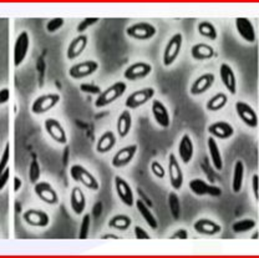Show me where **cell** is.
Wrapping results in <instances>:
<instances>
[{
  "mask_svg": "<svg viewBox=\"0 0 259 258\" xmlns=\"http://www.w3.org/2000/svg\"><path fill=\"white\" fill-rule=\"evenodd\" d=\"M126 89H127V85L123 81H117L115 84L107 88L106 90L102 91L99 95V98L96 99L95 106L97 109H101V107L107 106V105L115 103L117 99H120L121 96L125 94Z\"/></svg>",
  "mask_w": 259,
  "mask_h": 258,
  "instance_id": "1",
  "label": "cell"
},
{
  "mask_svg": "<svg viewBox=\"0 0 259 258\" xmlns=\"http://www.w3.org/2000/svg\"><path fill=\"white\" fill-rule=\"evenodd\" d=\"M70 176H71L72 180H75L76 182H80L81 185L88 187L89 190L97 191L100 189V185L95 179V176L93 174H90L83 166L72 165L70 167Z\"/></svg>",
  "mask_w": 259,
  "mask_h": 258,
  "instance_id": "2",
  "label": "cell"
},
{
  "mask_svg": "<svg viewBox=\"0 0 259 258\" xmlns=\"http://www.w3.org/2000/svg\"><path fill=\"white\" fill-rule=\"evenodd\" d=\"M182 42H183V36L181 33L175 34L174 36L169 39V41L167 42L166 49L163 53V65L164 66H171L172 64L176 61V59L180 55L181 49H182Z\"/></svg>",
  "mask_w": 259,
  "mask_h": 258,
  "instance_id": "3",
  "label": "cell"
},
{
  "mask_svg": "<svg viewBox=\"0 0 259 258\" xmlns=\"http://www.w3.org/2000/svg\"><path fill=\"white\" fill-rule=\"evenodd\" d=\"M157 30L150 23H136L126 29V34L136 40H150L155 36Z\"/></svg>",
  "mask_w": 259,
  "mask_h": 258,
  "instance_id": "4",
  "label": "cell"
},
{
  "mask_svg": "<svg viewBox=\"0 0 259 258\" xmlns=\"http://www.w3.org/2000/svg\"><path fill=\"white\" fill-rule=\"evenodd\" d=\"M190 190L196 196H212V197H220L222 195V189L214 185L207 184L201 179H194L190 181Z\"/></svg>",
  "mask_w": 259,
  "mask_h": 258,
  "instance_id": "5",
  "label": "cell"
},
{
  "mask_svg": "<svg viewBox=\"0 0 259 258\" xmlns=\"http://www.w3.org/2000/svg\"><path fill=\"white\" fill-rule=\"evenodd\" d=\"M60 101V95L59 94H47V95H41L34 101L31 106V111L35 115H41L48 112L49 110L53 109L54 106L59 104Z\"/></svg>",
  "mask_w": 259,
  "mask_h": 258,
  "instance_id": "6",
  "label": "cell"
},
{
  "mask_svg": "<svg viewBox=\"0 0 259 258\" xmlns=\"http://www.w3.org/2000/svg\"><path fill=\"white\" fill-rule=\"evenodd\" d=\"M153 96H155V89H152V88L142 89V90L132 93L131 95L126 99L125 105L127 109L135 110V109H137V107L145 105L146 103H148V101H150Z\"/></svg>",
  "mask_w": 259,
  "mask_h": 258,
  "instance_id": "7",
  "label": "cell"
},
{
  "mask_svg": "<svg viewBox=\"0 0 259 258\" xmlns=\"http://www.w3.org/2000/svg\"><path fill=\"white\" fill-rule=\"evenodd\" d=\"M99 69V64L94 60H88L82 61V63L75 64L72 65L69 70L70 77L75 80L83 79V77H88L90 75H93L94 72H96V70Z\"/></svg>",
  "mask_w": 259,
  "mask_h": 258,
  "instance_id": "8",
  "label": "cell"
},
{
  "mask_svg": "<svg viewBox=\"0 0 259 258\" xmlns=\"http://www.w3.org/2000/svg\"><path fill=\"white\" fill-rule=\"evenodd\" d=\"M29 45H30V40H29V35L26 31L20 33L14 45V65L18 68L20 64L25 60L26 55H28Z\"/></svg>",
  "mask_w": 259,
  "mask_h": 258,
  "instance_id": "9",
  "label": "cell"
},
{
  "mask_svg": "<svg viewBox=\"0 0 259 258\" xmlns=\"http://www.w3.org/2000/svg\"><path fill=\"white\" fill-rule=\"evenodd\" d=\"M152 72V66L147 63H135L130 65L123 72V76L130 81H136V80L144 79Z\"/></svg>",
  "mask_w": 259,
  "mask_h": 258,
  "instance_id": "10",
  "label": "cell"
},
{
  "mask_svg": "<svg viewBox=\"0 0 259 258\" xmlns=\"http://www.w3.org/2000/svg\"><path fill=\"white\" fill-rule=\"evenodd\" d=\"M35 193L41 201L48 205H56L59 202V196L48 182H37L35 184Z\"/></svg>",
  "mask_w": 259,
  "mask_h": 258,
  "instance_id": "11",
  "label": "cell"
},
{
  "mask_svg": "<svg viewBox=\"0 0 259 258\" xmlns=\"http://www.w3.org/2000/svg\"><path fill=\"white\" fill-rule=\"evenodd\" d=\"M168 160V174L171 186L174 187L175 190H181L183 185V172L181 170V166L180 163H178L176 156L171 154L169 155Z\"/></svg>",
  "mask_w": 259,
  "mask_h": 258,
  "instance_id": "12",
  "label": "cell"
},
{
  "mask_svg": "<svg viewBox=\"0 0 259 258\" xmlns=\"http://www.w3.org/2000/svg\"><path fill=\"white\" fill-rule=\"evenodd\" d=\"M137 151V145H128V146L123 147L120 151L116 152V155L113 156L111 163L115 168L123 167V166L128 165L132 160H134L135 155Z\"/></svg>",
  "mask_w": 259,
  "mask_h": 258,
  "instance_id": "13",
  "label": "cell"
},
{
  "mask_svg": "<svg viewBox=\"0 0 259 258\" xmlns=\"http://www.w3.org/2000/svg\"><path fill=\"white\" fill-rule=\"evenodd\" d=\"M115 189L116 193L120 197V200L122 201V203H125L126 206L131 207L134 206L135 198H134V192H132L131 186L120 176L115 177Z\"/></svg>",
  "mask_w": 259,
  "mask_h": 258,
  "instance_id": "14",
  "label": "cell"
},
{
  "mask_svg": "<svg viewBox=\"0 0 259 258\" xmlns=\"http://www.w3.org/2000/svg\"><path fill=\"white\" fill-rule=\"evenodd\" d=\"M45 130L49 134L51 139L55 140L58 144L60 145H66L67 142V136L65 133L63 125L55 119H48L45 121Z\"/></svg>",
  "mask_w": 259,
  "mask_h": 258,
  "instance_id": "15",
  "label": "cell"
},
{
  "mask_svg": "<svg viewBox=\"0 0 259 258\" xmlns=\"http://www.w3.org/2000/svg\"><path fill=\"white\" fill-rule=\"evenodd\" d=\"M236 111L245 125L249 126V127H257L258 116L254 110L252 109V106L242 103V101H238V103H236Z\"/></svg>",
  "mask_w": 259,
  "mask_h": 258,
  "instance_id": "16",
  "label": "cell"
},
{
  "mask_svg": "<svg viewBox=\"0 0 259 258\" xmlns=\"http://www.w3.org/2000/svg\"><path fill=\"white\" fill-rule=\"evenodd\" d=\"M208 134L212 138L220 139V140H226L233 136L234 128L231 123L226 122V121H218V122L212 123L208 126Z\"/></svg>",
  "mask_w": 259,
  "mask_h": 258,
  "instance_id": "17",
  "label": "cell"
},
{
  "mask_svg": "<svg viewBox=\"0 0 259 258\" xmlns=\"http://www.w3.org/2000/svg\"><path fill=\"white\" fill-rule=\"evenodd\" d=\"M152 115L155 117L156 122L161 126V127H168L171 125V117H169V112L167 110L166 105H164L160 100H153L152 106Z\"/></svg>",
  "mask_w": 259,
  "mask_h": 258,
  "instance_id": "18",
  "label": "cell"
},
{
  "mask_svg": "<svg viewBox=\"0 0 259 258\" xmlns=\"http://www.w3.org/2000/svg\"><path fill=\"white\" fill-rule=\"evenodd\" d=\"M215 76L212 72H207V74L201 75L197 80H194V82L191 86L190 93L192 95H202V94L206 93L207 90H209L212 88V85L214 84Z\"/></svg>",
  "mask_w": 259,
  "mask_h": 258,
  "instance_id": "19",
  "label": "cell"
},
{
  "mask_svg": "<svg viewBox=\"0 0 259 258\" xmlns=\"http://www.w3.org/2000/svg\"><path fill=\"white\" fill-rule=\"evenodd\" d=\"M23 219L26 224L34 226V227H47L50 224L48 213H45L44 211H39V209H29L23 214Z\"/></svg>",
  "mask_w": 259,
  "mask_h": 258,
  "instance_id": "20",
  "label": "cell"
},
{
  "mask_svg": "<svg viewBox=\"0 0 259 258\" xmlns=\"http://www.w3.org/2000/svg\"><path fill=\"white\" fill-rule=\"evenodd\" d=\"M236 28L238 34L247 42L255 41V31L252 21L247 18H237L236 19Z\"/></svg>",
  "mask_w": 259,
  "mask_h": 258,
  "instance_id": "21",
  "label": "cell"
},
{
  "mask_svg": "<svg viewBox=\"0 0 259 258\" xmlns=\"http://www.w3.org/2000/svg\"><path fill=\"white\" fill-rule=\"evenodd\" d=\"M193 228L197 233H199V235H206V236L218 235V233H221V231H222L221 225L215 224V222L212 221V220H207V219H202L194 222Z\"/></svg>",
  "mask_w": 259,
  "mask_h": 258,
  "instance_id": "22",
  "label": "cell"
},
{
  "mask_svg": "<svg viewBox=\"0 0 259 258\" xmlns=\"http://www.w3.org/2000/svg\"><path fill=\"white\" fill-rule=\"evenodd\" d=\"M88 36L85 34H80L79 36L75 37L71 42H70L69 48L66 52V58L69 60H74V59L79 58L81 54L83 53L85 48L88 47Z\"/></svg>",
  "mask_w": 259,
  "mask_h": 258,
  "instance_id": "23",
  "label": "cell"
},
{
  "mask_svg": "<svg viewBox=\"0 0 259 258\" xmlns=\"http://www.w3.org/2000/svg\"><path fill=\"white\" fill-rule=\"evenodd\" d=\"M178 154H180L181 160L183 161V163L188 165V163L192 161L193 154H194V146L192 139L190 135H183L181 139L180 145H178Z\"/></svg>",
  "mask_w": 259,
  "mask_h": 258,
  "instance_id": "24",
  "label": "cell"
},
{
  "mask_svg": "<svg viewBox=\"0 0 259 258\" xmlns=\"http://www.w3.org/2000/svg\"><path fill=\"white\" fill-rule=\"evenodd\" d=\"M220 76L227 90H228L232 95H234V94L237 93L236 75H234L233 70H232V68L228 64H222V65H221Z\"/></svg>",
  "mask_w": 259,
  "mask_h": 258,
  "instance_id": "25",
  "label": "cell"
},
{
  "mask_svg": "<svg viewBox=\"0 0 259 258\" xmlns=\"http://www.w3.org/2000/svg\"><path fill=\"white\" fill-rule=\"evenodd\" d=\"M191 55L194 60H209L214 56V49L208 44H204V42H198V44H194L191 49Z\"/></svg>",
  "mask_w": 259,
  "mask_h": 258,
  "instance_id": "26",
  "label": "cell"
},
{
  "mask_svg": "<svg viewBox=\"0 0 259 258\" xmlns=\"http://www.w3.org/2000/svg\"><path fill=\"white\" fill-rule=\"evenodd\" d=\"M70 205H71L72 211L76 214H81L85 211L86 197L80 187H74L72 189L71 195H70Z\"/></svg>",
  "mask_w": 259,
  "mask_h": 258,
  "instance_id": "27",
  "label": "cell"
},
{
  "mask_svg": "<svg viewBox=\"0 0 259 258\" xmlns=\"http://www.w3.org/2000/svg\"><path fill=\"white\" fill-rule=\"evenodd\" d=\"M116 145V136L112 131H106L100 136L96 144V151L99 154H106V152L111 151L113 146Z\"/></svg>",
  "mask_w": 259,
  "mask_h": 258,
  "instance_id": "28",
  "label": "cell"
},
{
  "mask_svg": "<svg viewBox=\"0 0 259 258\" xmlns=\"http://www.w3.org/2000/svg\"><path fill=\"white\" fill-rule=\"evenodd\" d=\"M207 146H208V152L210 156V161H212L213 167L217 171H221L223 168V160L222 155H221L220 147H218L217 141L214 138H209L207 141Z\"/></svg>",
  "mask_w": 259,
  "mask_h": 258,
  "instance_id": "29",
  "label": "cell"
},
{
  "mask_svg": "<svg viewBox=\"0 0 259 258\" xmlns=\"http://www.w3.org/2000/svg\"><path fill=\"white\" fill-rule=\"evenodd\" d=\"M132 126V116L130 110H125L117 119V133L120 138H126Z\"/></svg>",
  "mask_w": 259,
  "mask_h": 258,
  "instance_id": "30",
  "label": "cell"
},
{
  "mask_svg": "<svg viewBox=\"0 0 259 258\" xmlns=\"http://www.w3.org/2000/svg\"><path fill=\"white\" fill-rule=\"evenodd\" d=\"M136 207H137V211L140 212V214L142 216V219L145 220L146 224L150 226L152 230H156L158 227V222L156 220L155 214L151 212V209L146 206V203L142 200H136Z\"/></svg>",
  "mask_w": 259,
  "mask_h": 258,
  "instance_id": "31",
  "label": "cell"
},
{
  "mask_svg": "<svg viewBox=\"0 0 259 258\" xmlns=\"http://www.w3.org/2000/svg\"><path fill=\"white\" fill-rule=\"evenodd\" d=\"M243 177H244V163L242 161H237L234 165L233 181H232V190L234 193H239L242 190Z\"/></svg>",
  "mask_w": 259,
  "mask_h": 258,
  "instance_id": "32",
  "label": "cell"
},
{
  "mask_svg": "<svg viewBox=\"0 0 259 258\" xmlns=\"http://www.w3.org/2000/svg\"><path fill=\"white\" fill-rule=\"evenodd\" d=\"M227 103H228V96L225 93H218L209 99L206 105V109L208 111H220L226 106Z\"/></svg>",
  "mask_w": 259,
  "mask_h": 258,
  "instance_id": "33",
  "label": "cell"
},
{
  "mask_svg": "<svg viewBox=\"0 0 259 258\" xmlns=\"http://www.w3.org/2000/svg\"><path fill=\"white\" fill-rule=\"evenodd\" d=\"M131 224L132 220L130 219L127 214H116L109 221V227L118 231H126L128 230Z\"/></svg>",
  "mask_w": 259,
  "mask_h": 258,
  "instance_id": "34",
  "label": "cell"
},
{
  "mask_svg": "<svg viewBox=\"0 0 259 258\" xmlns=\"http://www.w3.org/2000/svg\"><path fill=\"white\" fill-rule=\"evenodd\" d=\"M198 33L202 35V36L207 37L209 40H215L217 39L218 34L217 30H215V26L213 25L209 21H202V23L198 24Z\"/></svg>",
  "mask_w": 259,
  "mask_h": 258,
  "instance_id": "35",
  "label": "cell"
},
{
  "mask_svg": "<svg viewBox=\"0 0 259 258\" xmlns=\"http://www.w3.org/2000/svg\"><path fill=\"white\" fill-rule=\"evenodd\" d=\"M168 206L169 212L175 220H180L181 217V203L176 192H171L168 195Z\"/></svg>",
  "mask_w": 259,
  "mask_h": 258,
  "instance_id": "36",
  "label": "cell"
},
{
  "mask_svg": "<svg viewBox=\"0 0 259 258\" xmlns=\"http://www.w3.org/2000/svg\"><path fill=\"white\" fill-rule=\"evenodd\" d=\"M255 227V221L249 219L241 220V221H237L232 225V230H233L234 233H243L247 232V231L253 230Z\"/></svg>",
  "mask_w": 259,
  "mask_h": 258,
  "instance_id": "37",
  "label": "cell"
},
{
  "mask_svg": "<svg viewBox=\"0 0 259 258\" xmlns=\"http://www.w3.org/2000/svg\"><path fill=\"white\" fill-rule=\"evenodd\" d=\"M90 226H91V217L90 214H85L81 221L80 225V232L79 238L80 240H86L89 237V232H90Z\"/></svg>",
  "mask_w": 259,
  "mask_h": 258,
  "instance_id": "38",
  "label": "cell"
},
{
  "mask_svg": "<svg viewBox=\"0 0 259 258\" xmlns=\"http://www.w3.org/2000/svg\"><path fill=\"white\" fill-rule=\"evenodd\" d=\"M41 175V170H40V165L37 160H32L30 163V170H29V179H30L31 184H37Z\"/></svg>",
  "mask_w": 259,
  "mask_h": 258,
  "instance_id": "39",
  "label": "cell"
},
{
  "mask_svg": "<svg viewBox=\"0 0 259 258\" xmlns=\"http://www.w3.org/2000/svg\"><path fill=\"white\" fill-rule=\"evenodd\" d=\"M99 20H100L99 18H85L82 21H81L79 25H77L76 31H77V33H79V35L82 34L83 31L88 30V29L90 28V26L95 25V24H96Z\"/></svg>",
  "mask_w": 259,
  "mask_h": 258,
  "instance_id": "40",
  "label": "cell"
},
{
  "mask_svg": "<svg viewBox=\"0 0 259 258\" xmlns=\"http://www.w3.org/2000/svg\"><path fill=\"white\" fill-rule=\"evenodd\" d=\"M10 160V145L7 144L5 145L4 152H3L2 158H0V176L8 168V163H9Z\"/></svg>",
  "mask_w": 259,
  "mask_h": 258,
  "instance_id": "41",
  "label": "cell"
},
{
  "mask_svg": "<svg viewBox=\"0 0 259 258\" xmlns=\"http://www.w3.org/2000/svg\"><path fill=\"white\" fill-rule=\"evenodd\" d=\"M64 24H65V20H64L63 18H54V19H51V20L47 24L48 33H55V31H58L59 29L63 28Z\"/></svg>",
  "mask_w": 259,
  "mask_h": 258,
  "instance_id": "42",
  "label": "cell"
},
{
  "mask_svg": "<svg viewBox=\"0 0 259 258\" xmlns=\"http://www.w3.org/2000/svg\"><path fill=\"white\" fill-rule=\"evenodd\" d=\"M80 90L82 91V93L90 94V95H100V94L102 93L101 88L94 84H81Z\"/></svg>",
  "mask_w": 259,
  "mask_h": 258,
  "instance_id": "43",
  "label": "cell"
},
{
  "mask_svg": "<svg viewBox=\"0 0 259 258\" xmlns=\"http://www.w3.org/2000/svg\"><path fill=\"white\" fill-rule=\"evenodd\" d=\"M151 171H152V174L155 175L156 177H158V179H163L164 175H166L163 166H162L160 162H157V161H153V162L151 163Z\"/></svg>",
  "mask_w": 259,
  "mask_h": 258,
  "instance_id": "44",
  "label": "cell"
},
{
  "mask_svg": "<svg viewBox=\"0 0 259 258\" xmlns=\"http://www.w3.org/2000/svg\"><path fill=\"white\" fill-rule=\"evenodd\" d=\"M135 237H136L137 240H151L150 233L146 232L144 228L140 227V226H136V227H135Z\"/></svg>",
  "mask_w": 259,
  "mask_h": 258,
  "instance_id": "45",
  "label": "cell"
},
{
  "mask_svg": "<svg viewBox=\"0 0 259 258\" xmlns=\"http://www.w3.org/2000/svg\"><path fill=\"white\" fill-rule=\"evenodd\" d=\"M169 238H171V240H187L188 232L185 228H181V230H177Z\"/></svg>",
  "mask_w": 259,
  "mask_h": 258,
  "instance_id": "46",
  "label": "cell"
},
{
  "mask_svg": "<svg viewBox=\"0 0 259 258\" xmlns=\"http://www.w3.org/2000/svg\"><path fill=\"white\" fill-rule=\"evenodd\" d=\"M252 187H253V192H254L255 200H259V177H258V175H254V176L252 177Z\"/></svg>",
  "mask_w": 259,
  "mask_h": 258,
  "instance_id": "47",
  "label": "cell"
},
{
  "mask_svg": "<svg viewBox=\"0 0 259 258\" xmlns=\"http://www.w3.org/2000/svg\"><path fill=\"white\" fill-rule=\"evenodd\" d=\"M9 175H10V168H7L4 172L2 174V176H0V191L5 187V185H7L8 180H9Z\"/></svg>",
  "mask_w": 259,
  "mask_h": 258,
  "instance_id": "48",
  "label": "cell"
},
{
  "mask_svg": "<svg viewBox=\"0 0 259 258\" xmlns=\"http://www.w3.org/2000/svg\"><path fill=\"white\" fill-rule=\"evenodd\" d=\"M10 98V91L9 89H3L0 90V105L5 104Z\"/></svg>",
  "mask_w": 259,
  "mask_h": 258,
  "instance_id": "49",
  "label": "cell"
},
{
  "mask_svg": "<svg viewBox=\"0 0 259 258\" xmlns=\"http://www.w3.org/2000/svg\"><path fill=\"white\" fill-rule=\"evenodd\" d=\"M21 185H23L21 180L19 179V177H14V191H15V192H18V191L20 190Z\"/></svg>",
  "mask_w": 259,
  "mask_h": 258,
  "instance_id": "50",
  "label": "cell"
},
{
  "mask_svg": "<svg viewBox=\"0 0 259 258\" xmlns=\"http://www.w3.org/2000/svg\"><path fill=\"white\" fill-rule=\"evenodd\" d=\"M101 238H102V240H107V238H113V240H121L118 236L112 235V233H107V235H104Z\"/></svg>",
  "mask_w": 259,
  "mask_h": 258,
  "instance_id": "51",
  "label": "cell"
},
{
  "mask_svg": "<svg viewBox=\"0 0 259 258\" xmlns=\"http://www.w3.org/2000/svg\"><path fill=\"white\" fill-rule=\"evenodd\" d=\"M257 237H258V233H254V235L252 236V238H253V240H255V238H257Z\"/></svg>",
  "mask_w": 259,
  "mask_h": 258,
  "instance_id": "52",
  "label": "cell"
}]
</instances>
